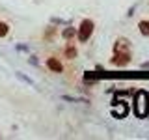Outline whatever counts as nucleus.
Masks as SVG:
<instances>
[{"mask_svg": "<svg viewBox=\"0 0 149 140\" xmlns=\"http://www.w3.org/2000/svg\"><path fill=\"white\" fill-rule=\"evenodd\" d=\"M134 112L140 118H146L149 114V95L146 92H138L134 97Z\"/></svg>", "mask_w": 149, "mask_h": 140, "instance_id": "nucleus-1", "label": "nucleus"}, {"mask_svg": "<svg viewBox=\"0 0 149 140\" xmlns=\"http://www.w3.org/2000/svg\"><path fill=\"white\" fill-rule=\"evenodd\" d=\"M93 30H95V22H93L91 19H84L80 22V26H78V30H77L78 41H80V43H86V41L93 36Z\"/></svg>", "mask_w": 149, "mask_h": 140, "instance_id": "nucleus-2", "label": "nucleus"}, {"mask_svg": "<svg viewBox=\"0 0 149 140\" xmlns=\"http://www.w3.org/2000/svg\"><path fill=\"white\" fill-rule=\"evenodd\" d=\"M130 50H114V56H112V64L114 65H119V67H125V65L130 64Z\"/></svg>", "mask_w": 149, "mask_h": 140, "instance_id": "nucleus-3", "label": "nucleus"}, {"mask_svg": "<svg viewBox=\"0 0 149 140\" xmlns=\"http://www.w3.org/2000/svg\"><path fill=\"white\" fill-rule=\"evenodd\" d=\"M47 67H49L52 73H63V64L60 62L58 58H54V56L47 58Z\"/></svg>", "mask_w": 149, "mask_h": 140, "instance_id": "nucleus-4", "label": "nucleus"}, {"mask_svg": "<svg viewBox=\"0 0 149 140\" xmlns=\"http://www.w3.org/2000/svg\"><path fill=\"white\" fill-rule=\"evenodd\" d=\"M63 54H65V58H69V60H73V58H77V54H78V50H77V47H74V41H67V47H65V50H63Z\"/></svg>", "mask_w": 149, "mask_h": 140, "instance_id": "nucleus-5", "label": "nucleus"}, {"mask_svg": "<svg viewBox=\"0 0 149 140\" xmlns=\"http://www.w3.org/2000/svg\"><path fill=\"white\" fill-rule=\"evenodd\" d=\"M114 50H130V43L127 37H119L114 45Z\"/></svg>", "mask_w": 149, "mask_h": 140, "instance_id": "nucleus-6", "label": "nucleus"}, {"mask_svg": "<svg viewBox=\"0 0 149 140\" xmlns=\"http://www.w3.org/2000/svg\"><path fill=\"white\" fill-rule=\"evenodd\" d=\"M138 28H140V34H142V36L149 37V21H140Z\"/></svg>", "mask_w": 149, "mask_h": 140, "instance_id": "nucleus-7", "label": "nucleus"}, {"mask_svg": "<svg viewBox=\"0 0 149 140\" xmlns=\"http://www.w3.org/2000/svg\"><path fill=\"white\" fill-rule=\"evenodd\" d=\"M74 36H77V30H74V28H65V30L62 32V37L67 39V41H71Z\"/></svg>", "mask_w": 149, "mask_h": 140, "instance_id": "nucleus-8", "label": "nucleus"}, {"mask_svg": "<svg viewBox=\"0 0 149 140\" xmlns=\"http://www.w3.org/2000/svg\"><path fill=\"white\" fill-rule=\"evenodd\" d=\"M9 34V24L4 21H0V37H6Z\"/></svg>", "mask_w": 149, "mask_h": 140, "instance_id": "nucleus-9", "label": "nucleus"}]
</instances>
